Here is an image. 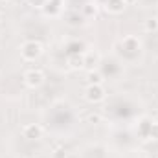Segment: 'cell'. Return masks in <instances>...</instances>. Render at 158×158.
Here are the masks:
<instances>
[{
    "instance_id": "obj_17",
    "label": "cell",
    "mask_w": 158,
    "mask_h": 158,
    "mask_svg": "<svg viewBox=\"0 0 158 158\" xmlns=\"http://www.w3.org/2000/svg\"><path fill=\"white\" fill-rule=\"evenodd\" d=\"M156 20H158V15H156Z\"/></svg>"
},
{
    "instance_id": "obj_4",
    "label": "cell",
    "mask_w": 158,
    "mask_h": 158,
    "mask_svg": "<svg viewBox=\"0 0 158 158\" xmlns=\"http://www.w3.org/2000/svg\"><path fill=\"white\" fill-rule=\"evenodd\" d=\"M42 134H44V131H42V127L39 123H28V125L22 127V136L26 140H35L37 142V140L42 138Z\"/></svg>"
},
{
    "instance_id": "obj_5",
    "label": "cell",
    "mask_w": 158,
    "mask_h": 158,
    "mask_svg": "<svg viewBox=\"0 0 158 158\" xmlns=\"http://www.w3.org/2000/svg\"><path fill=\"white\" fill-rule=\"evenodd\" d=\"M99 61H101V55L96 50H86L83 53V68H86V70H96Z\"/></svg>"
},
{
    "instance_id": "obj_14",
    "label": "cell",
    "mask_w": 158,
    "mask_h": 158,
    "mask_svg": "<svg viewBox=\"0 0 158 158\" xmlns=\"http://www.w3.org/2000/svg\"><path fill=\"white\" fill-rule=\"evenodd\" d=\"M46 2L48 0H28V4L31 6V7H35V9H44V6H46Z\"/></svg>"
},
{
    "instance_id": "obj_16",
    "label": "cell",
    "mask_w": 158,
    "mask_h": 158,
    "mask_svg": "<svg viewBox=\"0 0 158 158\" xmlns=\"http://www.w3.org/2000/svg\"><path fill=\"white\" fill-rule=\"evenodd\" d=\"M0 2H9V0H0Z\"/></svg>"
},
{
    "instance_id": "obj_9",
    "label": "cell",
    "mask_w": 158,
    "mask_h": 158,
    "mask_svg": "<svg viewBox=\"0 0 158 158\" xmlns=\"http://www.w3.org/2000/svg\"><path fill=\"white\" fill-rule=\"evenodd\" d=\"M103 81H105V77L99 70H88L86 72V83L88 85H103Z\"/></svg>"
},
{
    "instance_id": "obj_13",
    "label": "cell",
    "mask_w": 158,
    "mask_h": 158,
    "mask_svg": "<svg viewBox=\"0 0 158 158\" xmlns=\"http://www.w3.org/2000/svg\"><path fill=\"white\" fill-rule=\"evenodd\" d=\"M147 140H156L158 142V121H151V129H149Z\"/></svg>"
},
{
    "instance_id": "obj_2",
    "label": "cell",
    "mask_w": 158,
    "mask_h": 158,
    "mask_svg": "<svg viewBox=\"0 0 158 158\" xmlns=\"http://www.w3.org/2000/svg\"><path fill=\"white\" fill-rule=\"evenodd\" d=\"M105 98H107V90H105L103 85H86V88H85V99L88 103L96 105V103H101Z\"/></svg>"
},
{
    "instance_id": "obj_10",
    "label": "cell",
    "mask_w": 158,
    "mask_h": 158,
    "mask_svg": "<svg viewBox=\"0 0 158 158\" xmlns=\"http://www.w3.org/2000/svg\"><path fill=\"white\" fill-rule=\"evenodd\" d=\"M143 30H145L147 33H156V31H158V20H156V17H151V19L143 20Z\"/></svg>"
},
{
    "instance_id": "obj_3",
    "label": "cell",
    "mask_w": 158,
    "mask_h": 158,
    "mask_svg": "<svg viewBox=\"0 0 158 158\" xmlns=\"http://www.w3.org/2000/svg\"><path fill=\"white\" fill-rule=\"evenodd\" d=\"M22 81L28 88L35 90L44 85V72L42 70H37V68H31V70H26L24 76H22Z\"/></svg>"
},
{
    "instance_id": "obj_8",
    "label": "cell",
    "mask_w": 158,
    "mask_h": 158,
    "mask_svg": "<svg viewBox=\"0 0 158 158\" xmlns=\"http://www.w3.org/2000/svg\"><path fill=\"white\" fill-rule=\"evenodd\" d=\"M121 44H123V48H125L127 52H140V50H142L140 39H138V37H132V35L125 37V39L121 40Z\"/></svg>"
},
{
    "instance_id": "obj_6",
    "label": "cell",
    "mask_w": 158,
    "mask_h": 158,
    "mask_svg": "<svg viewBox=\"0 0 158 158\" xmlns=\"http://www.w3.org/2000/svg\"><path fill=\"white\" fill-rule=\"evenodd\" d=\"M63 7H64V0H48L44 9H42V13L46 17H59Z\"/></svg>"
},
{
    "instance_id": "obj_1",
    "label": "cell",
    "mask_w": 158,
    "mask_h": 158,
    "mask_svg": "<svg viewBox=\"0 0 158 158\" xmlns=\"http://www.w3.org/2000/svg\"><path fill=\"white\" fill-rule=\"evenodd\" d=\"M42 53H44V46H42L40 40H26V42L20 44V57L26 63L37 61Z\"/></svg>"
},
{
    "instance_id": "obj_11",
    "label": "cell",
    "mask_w": 158,
    "mask_h": 158,
    "mask_svg": "<svg viewBox=\"0 0 158 158\" xmlns=\"http://www.w3.org/2000/svg\"><path fill=\"white\" fill-rule=\"evenodd\" d=\"M68 64H70L72 70L83 68V55H70V57H68Z\"/></svg>"
},
{
    "instance_id": "obj_7",
    "label": "cell",
    "mask_w": 158,
    "mask_h": 158,
    "mask_svg": "<svg viewBox=\"0 0 158 158\" xmlns=\"http://www.w3.org/2000/svg\"><path fill=\"white\" fill-rule=\"evenodd\" d=\"M127 7V0H107L105 2V11L110 15H119Z\"/></svg>"
},
{
    "instance_id": "obj_12",
    "label": "cell",
    "mask_w": 158,
    "mask_h": 158,
    "mask_svg": "<svg viewBox=\"0 0 158 158\" xmlns=\"http://www.w3.org/2000/svg\"><path fill=\"white\" fill-rule=\"evenodd\" d=\"M96 13H98V6L96 4H92V2H88V4H85L83 6V15L85 17H96Z\"/></svg>"
},
{
    "instance_id": "obj_15",
    "label": "cell",
    "mask_w": 158,
    "mask_h": 158,
    "mask_svg": "<svg viewBox=\"0 0 158 158\" xmlns=\"http://www.w3.org/2000/svg\"><path fill=\"white\" fill-rule=\"evenodd\" d=\"M86 121H88L90 125H98V123H101V116H99L98 112H92V114H88Z\"/></svg>"
}]
</instances>
